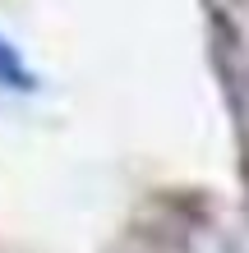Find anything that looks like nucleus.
<instances>
[{
	"label": "nucleus",
	"mask_w": 249,
	"mask_h": 253,
	"mask_svg": "<svg viewBox=\"0 0 249 253\" xmlns=\"http://www.w3.org/2000/svg\"><path fill=\"white\" fill-rule=\"evenodd\" d=\"M0 87H19V92H28V87H33V74H28L23 55L14 51L5 37H0Z\"/></svg>",
	"instance_id": "obj_1"
}]
</instances>
